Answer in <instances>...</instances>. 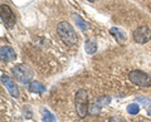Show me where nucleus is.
Instances as JSON below:
<instances>
[{"mask_svg":"<svg viewBox=\"0 0 151 122\" xmlns=\"http://www.w3.org/2000/svg\"><path fill=\"white\" fill-rule=\"evenodd\" d=\"M57 34H58L60 40L68 47L77 44V42H78L77 33H76L73 27L70 25L68 22H60L59 24L57 25Z\"/></svg>","mask_w":151,"mask_h":122,"instance_id":"f257e3e1","label":"nucleus"},{"mask_svg":"<svg viewBox=\"0 0 151 122\" xmlns=\"http://www.w3.org/2000/svg\"><path fill=\"white\" fill-rule=\"evenodd\" d=\"M74 103H76V111L77 115L83 118L86 117L89 112V105H88V92L86 90H79L76 93L74 97Z\"/></svg>","mask_w":151,"mask_h":122,"instance_id":"f03ea898","label":"nucleus"},{"mask_svg":"<svg viewBox=\"0 0 151 122\" xmlns=\"http://www.w3.org/2000/svg\"><path fill=\"white\" fill-rule=\"evenodd\" d=\"M13 76L15 81L23 84H30L32 78H33V72L32 69L25 64H15L12 69Z\"/></svg>","mask_w":151,"mask_h":122,"instance_id":"7ed1b4c3","label":"nucleus"},{"mask_svg":"<svg viewBox=\"0 0 151 122\" xmlns=\"http://www.w3.org/2000/svg\"><path fill=\"white\" fill-rule=\"evenodd\" d=\"M129 79L139 87H150L151 86V76L144 71L135 69L129 73Z\"/></svg>","mask_w":151,"mask_h":122,"instance_id":"20e7f679","label":"nucleus"},{"mask_svg":"<svg viewBox=\"0 0 151 122\" xmlns=\"http://www.w3.org/2000/svg\"><path fill=\"white\" fill-rule=\"evenodd\" d=\"M0 14H1V22L3 24L5 25L6 28H13L15 25L17 23V18H15V14L13 13V10L8 5L5 4H3L1 6H0Z\"/></svg>","mask_w":151,"mask_h":122,"instance_id":"39448f33","label":"nucleus"},{"mask_svg":"<svg viewBox=\"0 0 151 122\" xmlns=\"http://www.w3.org/2000/svg\"><path fill=\"white\" fill-rule=\"evenodd\" d=\"M132 38H134V40L139 44L147 43V42L151 39V29L146 25L139 27L137 29H135L134 34H132Z\"/></svg>","mask_w":151,"mask_h":122,"instance_id":"423d86ee","label":"nucleus"},{"mask_svg":"<svg viewBox=\"0 0 151 122\" xmlns=\"http://www.w3.org/2000/svg\"><path fill=\"white\" fill-rule=\"evenodd\" d=\"M1 83H3V86H5V88L9 92V95H10L12 97H14V98L19 97V90H18L15 82H14L10 77L4 76V74H3V76H1Z\"/></svg>","mask_w":151,"mask_h":122,"instance_id":"0eeeda50","label":"nucleus"},{"mask_svg":"<svg viewBox=\"0 0 151 122\" xmlns=\"http://www.w3.org/2000/svg\"><path fill=\"white\" fill-rule=\"evenodd\" d=\"M0 57H1L3 62H13L17 59V53L14 52L12 47L8 45H3L0 49Z\"/></svg>","mask_w":151,"mask_h":122,"instance_id":"6e6552de","label":"nucleus"},{"mask_svg":"<svg viewBox=\"0 0 151 122\" xmlns=\"http://www.w3.org/2000/svg\"><path fill=\"white\" fill-rule=\"evenodd\" d=\"M29 92L33 93H44L45 92V86H43L38 81H32L29 84Z\"/></svg>","mask_w":151,"mask_h":122,"instance_id":"1a4fd4ad","label":"nucleus"},{"mask_svg":"<svg viewBox=\"0 0 151 122\" xmlns=\"http://www.w3.org/2000/svg\"><path fill=\"white\" fill-rule=\"evenodd\" d=\"M84 50L87 54H93L97 52V43L93 39H87L84 42Z\"/></svg>","mask_w":151,"mask_h":122,"instance_id":"9d476101","label":"nucleus"},{"mask_svg":"<svg viewBox=\"0 0 151 122\" xmlns=\"http://www.w3.org/2000/svg\"><path fill=\"white\" fill-rule=\"evenodd\" d=\"M110 33H111V34H112L113 37H115L116 40L119 42V43H124V42L126 40L125 34H124V33H122V32L119 29V28H115V27L111 28V29H110Z\"/></svg>","mask_w":151,"mask_h":122,"instance_id":"9b49d317","label":"nucleus"},{"mask_svg":"<svg viewBox=\"0 0 151 122\" xmlns=\"http://www.w3.org/2000/svg\"><path fill=\"white\" fill-rule=\"evenodd\" d=\"M72 18L76 20V23H77V25L81 28L82 30H87L88 28H89V25H88V23L87 22H84V19L83 18H81L78 15V14H72Z\"/></svg>","mask_w":151,"mask_h":122,"instance_id":"f8f14e48","label":"nucleus"},{"mask_svg":"<svg viewBox=\"0 0 151 122\" xmlns=\"http://www.w3.org/2000/svg\"><path fill=\"white\" fill-rule=\"evenodd\" d=\"M42 117H43V122H55L54 115L45 108H42Z\"/></svg>","mask_w":151,"mask_h":122,"instance_id":"ddd939ff","label":"nucleus"},{"mask_svg":"<svg viewBox=\"0 0 151 122\" xmlns=\"http://www.w3.org/2000/svg\"><path fill=\"white\" fill-rule=\"evenodd\" d=\"M127 112H129L130 115H137L140 112V106L137 103H130V105L127 106Z\"/></svg>","mask_w":151,"mask_h":122,"instance_id":"4468645a","label":"nucleus"},{"mask_svg":"<svg viewBox=\"0 0 151 122\" xmlns=\"http://www.w3.org/2000/svg\"><path fill=\"white\" fill-rule=\"evenodd\" d=\"M110 102H111V97L110 96H102V97L98 98L96 103H97V105H100V106H106Z\"/></svg>","mask_w":151,"mask_h":122,"instance_id":"2eb2a0df","label":"nucleus"},{"mask_svg":"<svg viewBox=\"0 0 151 122\" xmlns=\"http://www.w3.org/2000/svg\"><path fill=\"white\" fill-rule=\"evenodd\" d=\"M100 105H97V103H93V105L89 106V112H91V115H98L100 113Z\"/></svg>","mask_w":151,"mask_h":122,"instance_id":"dca6fc26","label":"nucleus"},{"mask_svg":"<svg viewBox=\"0 0 151 122\" xmlns=\"http://www.w3.org/2000/svg\"><path fill=\"white\" fill-rule=\"evenodd\" d=\"M136 101H142L141 103H144V105H151V101L147 100V98H144V97H137Z\"/></svg>","mask_w":151,"mask_h":122,"instance_id":"f3484780","label":"nucleus"},{"mask_svg":"<svg viewBox=\"0 0 151 122\" xmlns=\"http://www.w3.org/2000/svg\"><path fill=\"white\" fill-rule=\"evenodd\" d=\"M108 122H124V120L121 118V117H110V120H108Z\"/></svg>","mask_w":151,"mask_h":122,"instance_id":"a211bd4d","label":"nucleus"},{"mask_svg":"<svg viewBox=\"0 0 151 122\" xmlns=\"http://www.w3.org/2000/svg\"><path fill=\"white\" fill-rule=\"evenodd\" d=\"M147 115H149V116H151V106L147 108Z\"/></svg>","mask_w":151,"mask_h":122,"instance_id":"6ab92c4d","label":"nucleus"},{"mask_svg":"<svg viewBox=\"0 0 151 122\" xmlns=\"http://www.w3.org/2000/svg\"><path fill=\"white\" fill-rule=\"evenodd\" d=\"M87 1H91V3H93V1H96V0H87Z\"/></svg>","mask_w":151,"mask_h":122,"instance_id":"aec40b11","label":"nucleus"},{"mask_svg":"<svg viewBox=\"0 0 151 122\" xmlns=\"http://www.w3.org/2000/svg\"><path fill=\"white\" fill-rule=\"evenodd\" d=\"M140 122H147V121H140Z\"/></svg>","mask_w":151,"mask_h":122,"instance_id":"412c9836","label":"nucleus"}]
</instances>
